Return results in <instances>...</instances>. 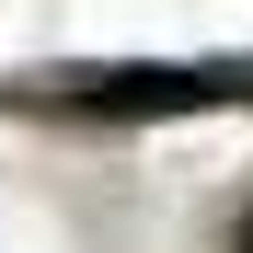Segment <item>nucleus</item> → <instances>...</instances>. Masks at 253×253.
Wrapping results in <instances>:
<instances>
[{"label": "nucleus", "mask_w": 253, "mask_h": 253, "mask_svg": "<svg viewBox=\"0 0 253 253\" xmlns=\"http://www.w3.org/2000/svg\"><path fill=\"white\" fill-rule=\"evenodd\" d=\"M12 104L92 115V126H150V115H219V104H253V69H242V58H184V69H69V81H23Z\"/></svg>", "instance_id": "obj_1"}, {"label": "nucleus", "mask_w": 253, "mask_h": 253, "mask_svg": "<svg viewBox=\"0 0 253 253\" xmlns=\"http://www.w3.org/2000/svg\"><path fill=\"white\" fill-rule=\"evenodd\" d=\"M230 253H253V219H242V242H230Z\"/></svg>", "instance_id": "obj_2"}]
</instances>
